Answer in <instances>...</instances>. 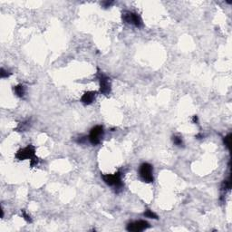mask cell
Listing matches in <instances>:
<instances>
[{
	"label": "cell",
	"instance_id": "5bb4252c",
	"mask_svg": "<svg viewBox=\"0 0 232 232\" xmlns=\"http://www.w3.org/2000/svg\"><path fill=\"white\" fill-rule=\"evenodd\" d=\"M0 75H1V77L2 78H6V77H8L11 74L9 72L6 71L4 68H1V72H0Z\"/></svg>",
	"mask_w": 232,
	"mask_h": 232
},
{
	"label": "cell",
	"instance_id": "8fae6325",
	"mask_svg": "<svg viewBox=\"0 0 232 232\" xmlns=\"http://www.w3.org/2000/svg\"><path fill=\"white\" fill-rule=\"evenodd\" d=\"M143 216H145L146 218H149V219H153V220H158V216L152 212L151 210H146L143 213Z\"/></svg>",
	"mask_w": 232,
	"mask_h": 232
},
{
	"label": "cell",
	"instance_id": "3957f363",
	"mask_svg": "<svg viewBox=\"0 0 232 232\" xmlns=\"http://www.w3.org/2000/svg\"><path fill=\"white\" fill-rule=\"evenodd\" d=\"M123 20L125 23L133 25L136 27H141L142 26V21L141 18L140 17V16L136 13L133 12H130V11H126L124 13H123Z\"/></svg>",
	"mask_w": 232,
	"mask_h": 232
},
{
	"label": "cell",
	"instance_id": "4fadbf2b",
	"mask_svg": "<svg viewBox=\"0 0 232 232\" xmlns=\"http://www.w3.org/2000/svg\"><path fill=\"white\" fill-rule=\"evenodd\" d=\"M172 141H173V143L175 145H177V146H182V145H183V141H182L181 137L173 136L172 137Z\"/></svg>",
	"mask_w": 232,
	"mask_h": 232
},
{
	"label": "cell",
	"instance_id": "30bf717a",
	"mask_svg": "<svg viewBox=\"0 0 232 232\" xmlns=\"http://www.w3.org/2000/svg\"><path fill=\"white\" fill-rule=\"evenodd\" d=\"M230 188H231V179H230V176H229L228 180L223 181V183L221 185V191H227L230 190Z\"/></svg>",
	"mask_w": 232,
	"mask_h": 232
},
{
	"label": "cell",
	"instance_id": "9c48e42d",
	"mask_svg": "<svg viewBox=\"0 0 232 232\" xmlns=\"http://www.w3.org/2000/svg\"><path fill=\"white\" fill-rule=\"evenodd\" d=\"M14 92L18 97H23L25 94V87L22 84H18L14 87Z\"/></svg>",
	"mask_w": 232,
	"mask_h": 232
},
{
	"label": "cell",
	"instance_id": "6da1fadb",
	"mask_svg": "<svg viewBox=\"0 0 232 232\" xmlns=\"http://www.w3.org/2000/svg\"><path fill=\"white\" fill-rule=\"evenodd\" d=\"M139 176L142 181L151 183L153 181V168L150 163L144 162L139 168Z\"/></svg>",
	"mask_w": 232,
	"mask_h": 232
},
{
	"label": "cell",
	"instance_id": "277c9868",
	"mask_svg": "<svg viewBox=\"0 0 232 232\" xmlns=\"http://www.w3.org/2000/svg\"><path fill=\"white\" fill-rule=\"evenodd\" d=\"M104 136V128L101 125H96L92 128L89 135V141L93 145H98Z\"/></svg>",
	"mask_w": 232,
	"mask_h": 232
},
{
	"label": "cell",
	"instance_id": "52a82bcc",
	"mask_svg": "<svg viewBox=\"0 0 232 232\" xmlns=\"http://www.w3.org/2000/svg\"><path fill=\"white\" fill-rule=\"evenodd\" d=\"M150 228V224L145 220H136L127 225L126 229L130 232H140Z\"/></svg>",
	"mask_w": 232,
	"mask_h": 232
},
{
	"label": "cell",
	"instance_id": "7a4b0ae2",
	"mask_svg": "<svg viewBox=\"0 0 232 232\" xmlns=\"http://www.w3.org/2000/svg\"><path fill=\"white\" fill-rule=\"evenodd\" d=\"M102 178L107 185L113 186L116 188H121L123 186L122 181V173L120 171L114 174H103Z\"/></svg>",
	"mask_w": 232,
	"mask_h": 232
},
{
	"label": "cell",
	"instance_id": "9a60e30c",
	"mask_svg": "<svg viewBox=\"0 0 232 232\" xmlns=\"http://www.w3.org/2000/svg\"><path fill=\"white\" fill-rule=\"evenodd\" d=\"M23 217H24V219L27 221V222H29V223H31L32 222V219H31V217L30 216H28L24 210H23Z\"/></svg>",
	"mask_w": 232,
	"mask_h": 232
},
{
	"label": "cell",
	"instance_id": "5b68a950",
	"mask_svg": "<svg viewBox=\"0 0 232 232\" xmlns=\"http://www.w3.org/2000/svg\"><path fill=\"white\" fill-rule=\"evenodd\" d=\"M97 77L100 81V92H101V94H105V95L109 94L111 93L110 79L101 72H99L97 74Z\"/></svg>",
	"mask_w": 232,
	"mask_h": 232
},
{
	"label": "cell",
	"instance_id": "8992f818",
	"mask_svg": "<svg viewBox=\"0 0 232 232\" xmlns=\"http://www.w3.org/2000/svg\"><path fill=\"white\" fill-rule=\"evenodd\" d=\"M35 153H36V149L33 145H28L27 147L24 148V149H21L19 150L17 154H16V157L17 159L20 160V161H24V160H26V159H33L35 156Z\"/></svg>",
	"mask_w": 232,
	"mask_h": 232
},
{
	"label": "cell",
	"instance_id": "2e32d148",
	"mask_svg": "<svg viewBox=\"0 0 232 232\" xmlns=\"http://www.w3.org/2000/svg\"><path fill=\"white\" fill-rule=\"evenodd\" d=\"M112 4V2H104V3H103V5L104 6V7H110Z\"/></svg>",
	"mask_w": 232,
	"mask_h": 232
},
{
	"label": "cell",
	"instance_id": "7c38bea8",
	"mask_svg": "<svg viewBox=\"0 0 232 232\" xmlns=\"http://www.w3.org/2000/svg\"><path fill=\"white\" fill-rule=\"evenodd\" d=\"M231 137H232V134L231 133H229V134H228L226 137H224V144L226 145V147L228 149V150H230V144H231Z\"/></svg>",
	"mask_w": 232,
	"mask_h": 232
},
{
	"label": "cell",
	"instance_id": "e0dca14e",
	"mask_svg": "<svg viewBox=\"0 0 232 232\" xmlns=\"http://www.w3.org/2000/svg\"><path fill=\"white\" fill-rule=\"evenodd\" d=\"M193 123H198V116L197 115H194L193 116Z\"/></svg>",
	"mask_w": 232,
	"mask_h": 232
},
{
	"label": "cell",
	"instance_id": "ba28073f",
	"mask_svg": "<svg viewBox=\"0 0 232 232\" xmlns=\"http://www.w3.org/2000/svg\"><path fill=\"white\" fill-rule=\"evenodd\" d=\"M95 95H96V92H94V91L84 93V94L81 98L82 103L84 104H91L95 99Z\"/></svg>",
	"mask_w": 232,
	"mask_h": 232
}]
</instances>
